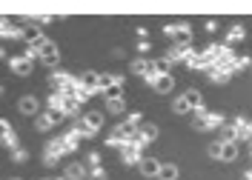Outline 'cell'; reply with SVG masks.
<instances>
[{
  "label": "cell",
  "mask_w": 252,
  "mask_h": 180,
  "mask_svg": "<svg viewBox=\"0 0 252 180\" xmlns=\"http://www.w3.org/2000/svg\"><path fill=\"white\" fill-rule=\"evenodd\" d=\"M163 34L172 37L175 43H189L192 40V26L189 23H169V26H163Z\"/></svg>",
  "instance_id": "cell-1"
},
{
  "label": "cell",
  "mask_w": 252,
  "mask_h": 180,
  "mask_svg": "<svg viewBox=\"0 0 252 180\" xmlns=\"http://www.w3.org/2000/svg\"><path fill=\"white\" fill-rule=\"evenodd\" d=\"M100 126H103V115H100V112H89V115L83 117L80 134H94V129H100Z\"/></svg>",
  "instance_id": "cell-2"
},
{
  "label": "cell",
  "mask_w": 252,
  "mask_h": 180,
  "mask_svg": "<svg viewBox=\"0 0 252 180\" xmlns=\"http://www.w3.org/2000/svg\"><path fill=\"white\" fill-rule=\"evenodd\" d=\"M232 129H235L238 140H252V123L247 117H235V120H232Z\"/></svg>",
  "instance_id": "cell-3"
},
{
  "label": "cell",
  "mask_w": 252,
  "mask_h": 180,
  "mask_svg": "<svg viewBox=\"0 0 252 180\" xmlns=\"http://www.w3.org/2000/svg\"><path fill=\"white\" fill-rule=\"evenodd\" d=\"M152 89H155L158 95H169V92L175 89V77L172 75H158L155 83H152Z\"/></svg>",
  "instance_id": "cell-4"
},
{
  "label": "cell",
  "mask_w": 252,
  "mask_h": 180,
  "mask_svg": "<svg viewBox=\"0 0 252 180\" xmlns=\"http://www.w3.org/2000/svg\"><path fill=\"white\" fill-rule=\"evenodd\" d=\"M247 37V26L244 23H232L229 29H226V46H232V43H241Z\"/></svg>",
  "instance_id": "cell-5"
},
{
  "label": "cell",
  "mask_w": 252,
  "mask_h": 180,
  "mask_svg": "<svg viewBox=\"0 0 252 180\" xmlns=\"http://www.w3.org/2000/svg\"><path fill=\"white\" fill-rule=\"evenodd\" d=\"M158 172H160V160H155V157H141V175L143 178H158Z\"/></svg>",
  "instance_id": "cell-6"
},
{
  "label": "cell",
  "mask_w": 252,
  "mask_h": 180,
  "mask_svg": "<svg viewBox=\"0 0 252 180\" xmlns=\"http://www.w3.org/2000/svg\"><path fill=\"white\" fill-rule=\"evenodd\" d=\"M17 112L20 115H37V98H32V95H26V98L17 100Z\"/></svg>",
  "instance_id": "cell-7"
},
{
  "label": "cell",
  "mask_w": 252,
  "mask_h": 180,
  "mask_svg": "<svg viewBox=\"0 0 252 180\" xmlns=\"http://www.w3.org/2000/svg\"><path fill=\"white\" fill-rule=\"evenodd\" d=\"M40 60H43V63L46 66H55L58 63V49H55V43H40Z\"/></svg>",
  "instance_id": "cell-8"
},
{
  "label": "cell",
  "mask_w": 252,
  "mask_h": 180,
  "mask_svg": "<svg viewBox=\"0 0 252 180\" xmlns=\"http://www.w3.org/2000/svg\"><path fill=\"white\" fill-rule=\"evenodd\" d=\"M218 160H223V163L238 160V143H223V140H220V157Z\"/></svg>",
  "instance_id": "cell-9"
},
{
  "label": "cell",
  "mask_w": 252,
  "mask_h": 180,
  "mask_svg": "<svg viewBox=\"0 0 252 180\" xmlns=\"http://www.w3.org/2000/svg\"><path fill=\"white\" fill-rule=\"evenodd\" d=\"M80 83H83V89H86V92H97V89H100V75L86 72V75H80Z\"/></svg>",
  "instance_id": "cell-10"
},
{
  "label": "cell",
  "mask_w": 252,
  "mask_h": 180,
  "mask_svg": "<svg viewBox=\"0 0 252 180\" xmlns=\"http://www.w3.org/2000/svg\"><path fill=\"white\" fill-rule=\"evenodd\" d=\"M184 100H187V106L192 109V112H198V109L204 106V100H201V92H198V89H189V92H184Z\"/></svg>",
  "instance_id": "cell-11"
},
{
  "label": "cell",
  "mask_w": 252,
  "mask_h": 180,
  "mask_svg": "<svg viewBox=\"0 0 252 180\" xmlns=\"http://www.w3.org/2000/svg\"><path fill=\"white\" fill-rule=\"evenodd\" d=\"M178 178H181V172H178V166L175 163H160L158 180H178Z\"/></svg>",
  "instance_id": "cell-12"
},
{
  "label": "cell",
  "mask_w": 252,
  "mask_h": 180,
  "mask_svg": "<svg viewBox=\"0 0 252 180\" xmlns=\"http://www.w3.org/2000/svg\"><path fill=\"white\" fill-rule=\"evenodd\" d=\"M138 137H141L143 143H152V140H158V126H155V123H143L141 131H138Z\"/></svg>",
  "instance_id": "cell-13"
},
{
  "label": "cell",
  "mask_w": 252,
  "mask_h": 180,
  "mask_svg": "<svg viewBox=\"0 0 252 180\" xmlns=\"http://www.w3.org/2000/svg\"><path fill=\"white\" fill-rule=\"evenodd\" d=\"M86 166H80V163H69L66 166V178L69 180H86Z\"/></svg>",
  "instance_id": "cell-14"
},
{
  "label": "cell",
  "mask_w": 252,
  "mask_h": 180,
  "mask_svg": "<svg viewBox=\"0 0 252 180\" xmlns=\"http://www.w3.org/2000/svg\"><path fill=\"white\" fill-rule=\"evenodd\" d=\"M106 112H109V115H124L126 112V100L124 98H109L106 100Z\"/></svg>",
  "instance_id": "cell-15"
},
{
  "label": "cell",
  "mask_w": 252,
  "mask_h": 180,
  "mask_svg": "<svg viewBox=\"0 0 252 180\" xmlns=\"http://www.w3.org/2000/svg\"><path fill=\"white\" fill-rule=\"evenodd\" d=\"M23 37L29 40L32 46H37V49H40V43H43V37H40V29H37V26H26V29H23Z\"/></svg>",
  "instance_id": "cell-16"
},
{
  "label": "cell",
  "mask_w": 252,
  "mask_h": 180,
  "mask_svg": "<svg viewBox=\"0 0 252 180\" xmlns=\"http://www.w3.org/2000/svg\"><path fill=\"white\" fill-rule=\"evenodd\" d=\"M12 69H15L17 75H29V72H32V63L26 60V57H15V60H12Z\"/></svg>",
  "instance_id": "cell-17"
},
{
  "label": "cell",
  "mask_w": 252,
  "mask_h": 180,
  "mask_svg": "<svg viewBox=\"0 0 252 180\" xmlns=\"http://www.w3.org/2000/svg\"><path fill=\"white\" fill-rule=\"evenodd\" d=\"M206 72H209V77H212L215 83H226L229 77H232V72H226V69H206Z\"/></svg>",
  "instance_id": "cell-18"
},
{
  "label": "cell",
  "mask_w": 252,
  "mask_h": 180,
  "mask_svg": "<svg viewBox=\"0 0 252 180\" xmlns=\"http://www.w3.org/2000/svg\"><path fill=\"white\" fill-rule=\"evenodd\" d=\"M172 112H175V115H189V112H192V109L187 106V100H184V95H181V98H175Z\"/></svg>",
  "instance_id": "cell-19"
},
{
  "label": "cell",
  "mask_w": 252,
  "mask_h": 180,
  "mask_svg": "<svg viewBox=\"0 0 252 180\" xmlns=\"http://www.w3.org/2000/svg\"><path fill=\"white\" fill-rule=\"evenodd\" d=\"M250 66H252L250 57H235V63H232V75H235V72H244V69H250Z\"/></svg>",
  "instance_id": "cell-20"
},
{
  "label": "cell",
  "mask_w": 252,
  "mask_h": 180,
  "mask_svg": "<svg viewBox=\"0 0 252 180\" xmlns=\"http://www.w3.org/2000/svg\"><path fill=\"white\" fill-rule=\"evenodd\" d=\"M37 129H40V131H49V129H52V120H49L46 115H40V117H37Z\"/></svg>",
  "instance_id": "cell-21"
},
{
  "label": "cell",
  "mask_w": 252,
  "mask_h": 180,
  "mask_svg": "<svg viewBox=\"0 0 252 180\" xmlns=\"http://www.w3.org/2000/svg\"><path fill=\"white\" fill-rule=\"evenodd\" d=\"M86 180H106V172H103V169H92V172L86 175Z\"/></svg>",
  "instance_id": "cell-22"
},
{
  "label": "cell",
  "mask_w": 252,
  "mask_h": 180,
  "mask_svg": "<svg viewBox=\"0 0 252 180\" xmlns=\"http://www.w3.org/2000/svg\"><path fill=\"white\" fill-rule=\"evenodd\" d=\"M209 157H215V160L220 157V140H215V143L209 146Z\"/></svg>",
  "instance_id": "cell-23"
},
{
  "label": "cell",
  "mask_w": 252,
  "mask_h": 180,
  "mask_svg": "<svg viewBox=\"0 0 252 180\" xmlns=\"http://www.w3.org/2000/svg\"><path fill=\"white\" fill-rule=\"evenodd\" d=\"M215 29H218V23H215V20H206V23H204V32L206 34H212Z\"/></svg>",
  "instance_id": "cell-24"
},
{
  "label": "cell",
  "mask_w": 252,
  "mask_h": 180,
  "mask_svg": "<svg viewBox=\"0 0 252 180\" xmlns=\"http://www.w3.org/2000/svg\"><path fill=\"white\" fill-rule=\"evenodd\" d=\"M89 166H92V169H100V157H97V154H89Z\"/></svg>",
  "instance_id": "cell-25"
},
{
  "label": "cell",
  "mask_w": 252,
  "mask_h": 180,
  "mask_svg": "<svg viewBox=\"0 0 252 180\" xmlns=\"http://www.w3.org/2000/svg\"><path fill=\"white\" fill-rule=\"evenodd\" d=\"M26 157H29V154H26V149H17V152H15V160H17V163H20V160H26Z\"/></svg>",
  "instance_id": "cell-26"
},
{
  "label": "cell",
  "mask_w": 252,
  "mask_h": 180,
  "mask_svg": "<svg viewBox=\"0 0 252 180\" xmlns=\"http://www.w3.org/2000/svg\"><path fill=\"white\" fill-rule=\"evenodd\" d=\"M138 49H141V51H149V49H152V43H149V40H141V43H138Z\"/></svg>",
  "instance_id": "cell-27"
},
{
  "label": "cell",
  "mask_w": 252,
  "mask_h": 180,
  "mask_svg": "<svg viewBox=\"0 0 252 180\" xmlns=\"http://www.w3.org/2000/svg\"><path fill=\"white\" fill-rule=\"evenodd\" d=\"M244 180H252V169H250V172H247V175H244Z\"/></svg>",
  "instance_id": "cell-28"
},
{
  "label": "cell",
  "mask_w": 252,
  "mask_h": 180,
  "mask_svg": "<svg viewBox=\"0 0 252 180\" xmlns=\"http://www.w3.org/2000/svg\"><path fill=\"white\" fill-rule=\"evenodd\" d=\"M9 180H23V178H9Z\"/></svg>",
  "instance_id": "cell-29"
}]
</instances>
